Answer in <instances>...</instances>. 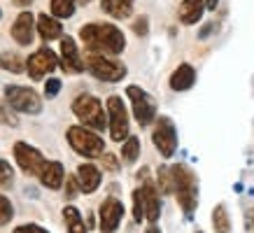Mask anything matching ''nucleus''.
Instances as JSON below:
<instances>
[{
	"label": "nucleus",
	"instance_id": "nucleus-1",
	"mask_svg": "<svg viewBox=\"0 0 254 233\" xmlns=\"http://www.w3.org/2000/svg\"><path fill=\"white\" fill-rule=\"evenodd\" d=\"M79 38L86 45V49L93 54L117 56L122 54L124 47H126V38H124L122 28H117L115 23H86L79 31Z\"/></svg>",
	"mask_w": 254,
	"mask_h": 233
},
{
	"label": "nucleus",
	"instance_id": "nucleus-2",
	"mask_svg": "<svg viewBox=\"0 0 254 233\" xmlns=\"http://www.w3.org/2000/svg\"><path fill=\"white\" fill-rule=\"evenodd\" d=\"M170 179H173V194L177 196V203L187 217H191L196 205H198V179L196 173L185 166V163H175L170 168Z\"/></svg>",
	"mask_w": 254,
	"mask_h": 233
},
{
	"label": "nucleus",
	"instance_id": "nucleus-3",
	"mask_svg": "<svg viewBox=\"0 0 254 233\" xmlns=\"http://www.w3.org/2000/svg\"><path fill=\"white\" fill-rule=\"evenodd\" d=\"M72 112L82 121V126H86V128H91L96 133L108 126V115L103 110V103L91 93H79L72 101Z\"/></svg>",
	"mask_w": 254,
	"mask_h": 233
},
{
	"label": "nucleus",
	"instance_id": "nucleus-4",
	"mask_svg": "<svg viewBox=\"0 0 254 233\" xmlns=\"http://www.w3.org/2000/svg\"><path fill=\"white\" fill-rule=\"evenodd\" d=\"M68 145L79 156L84 159H100V154L105 152V142L96 131L86 128V126H70L68 128Z\"/></svg>",
	"mask_w": 254,
	"mask_h": 233
},
{
	"label": "nucleus",
	"instance_id": "nucleus-5",
	"mask_svg": "<svg viewBox=\"0 0 254 233\" xmlns=\"http://www.w3.org/2000/svg\"><path fill=\"white\" fill-rule=\"evenodd\" d=\"M84 68L100 82H122L126 77V65L122 61L108 58L105 54H93L89 52L84 58Z\"/></svg>",
	"mask_w": 254,
	"mask_h": 233
},
{
	"label": "nucleus",
	"instance_id": "nucleus-6",
	"mask_svg": "<svg viewBox=\"0 0 254 233\" xmlns=\"http://www.w3.org/2000/svg\"><path fill=\"white\" fill-rule=\"evenodd\" d=\"M5 101L9 108H14L21 115H40L42 112V98L31 86L9 84L5 86Z\"/></svg>",
	"mask_w": 254,
	"mask_h": 233
},
{
	"label": "nucleus",
	"instance_id": "nucleus-7",
	"mask_svg": "<svg viewBox=\"0 0 254 233\" xmlns=\"http://www.w3.org/2000/svg\"><path fill=\"white\" fill-rule=\"evenodd\" d=\"M126 96H128V101H131L135 121H138L142 128L152 124V121L156 119V103H154V98H152L145 89H140V86H135V84L126 86Z\"/></svg>",
	"mask_w": 254,
	"mask_h": 233
},
{
	"label": "nucleus",
	"instance_id": "nucleus-8",
	"mask_svg": "<svg viewBox=\"0 0 254 233\" xmlns=\"http://www.w3.org/2000/svg\"><path fill=\"white\" fill-rule=\"evenodd\" d=\"M152 142H154V147L159 149V154L163 159H170L177 152V128L170 116H156L154 119Z\"/></svg>",
	"mask_w": 254,
	"mask_h": 233
},
{
	"label": "nucleus",
	"instance_id": "nucleus-9",
	"mask_svg": "<svg viewBox=\"0 0 254 233\" xmlns=\"http://www.w3.org/2000/svg\"><path fill=\"white\" fill-rule=\"evenodd\" d=\"M138 179L142 184L138 186L140 189V198H142V212H145V219L149 224H156L159 217H161V198H159V189L156 184L149 179V171L142 168L138 173Z\"/></svg>",
	"mask_w": 254,
	"mask_h": 233
},
{
	"label": "nucleus",
	"instance_id": "nucleus-10",
	"mask_svg": "<svg viewBox=\"0 0 254 233\" xmlns=\"http://www.w3.org/2000/svg\"><path fill=\"white\" fill-rule=\"evenodd\" d=\"M108 128L110 135L115 142H124L128 138V112H126V105H124L122 96H110L108 98Z\"/></svg>",
	"mask_w": 254,
	"mask_h": 233
},
{
	"label": "nucleus",
	"instance_id": "nucleus-11",
	"mask_svg": "<svg viewBox=\"0 0 254 233\" xmlns=\"http://www.w3.org/2000/svg\"><path fill=\"white\" fill-rule=\"evenodd\" d=\"M124 203L115 196H108L105 201L100 203L98 208V226H100V233H115L119 229L124 219Z\"/></svg>",
	"mask_w": 254,
	"mask_h": 233
},
{
	"label": "nucleus",
	"instance_id": "nucleus-12",
	"mask_svg": "<svg viewBox=\"0 0 254 233\" xmlns=\"http://www.w3.org/2000/svg\"><path fill=\"white\" fill-rule=\"evenodd\" d=\"M59 68V56L49 49V47H42L38 52H33L28 58H26V70L31 79H42L45 75H49L52 70Z\"/></svg>",
	"mask_w": 254,
	"mask_h": 233
},
{
	"label": "nucleus",
	"instance_id": "nucleus-13",
	"mask_svg": "<svg viewBox=\"0 0 254 233\" xmlns=\"http://www.w3.org/2000/svg\"><path fill=\"white\" fill-rule=\"evenodd\" d=\"M14 159L19 163V168H21L26 175H38L42 171V166H45V156L40 149H35L33 145L28 142H14Z\"/></svg>",
	"mask_w": 254,
	"mask_h": 233
},
{
	"label": "nucleus",
	"instance_id": "nucleus-14",
	"mask_svg": "<svg viewBox=\"0 0 254 233\" xmlns=\"http://www.w3.org/2000/svg\"><path fill=\"white\" fill-rule=\"evenodd\" d=\"M59 65H61L65 72H82L84 70V61L79 56L77 42L72 38H61V58H59Z\"/></svg>",
	"mask_w": 254,
	"mask_h": 233
},
{
	"label": "nucleus",
	"instance_id": "nucleus-15",
	"mask_svg": "<svg viewBox=\"0 0 254 233\" xmlns=\"http://www.w3.org/2000/svg\"><path fill=\"white\" fill-rule=\"evenodd\" d=\"M33 33H35V16L31 12H21L12 23V38L16 45L28 47L33 42Z\"/></svg>",
	"mask_w": 254,
	"mask_h": 233
},
{
	"label": "nucleus",
	"instance_id": "nucleus-16",
	"mask_svg": "<svg viewBox=\"0 0 254 233\" xmlns=\"http://www.w3.org/2000/svg\"><path fill=\"white\" fill-rule=\"evenodd\" d=\"M75 179H77L79 191H82V194H93V191L100 186V182H103V173H100L93 163H82V166L77 168Z\"/></svg>",
	"mask_w": 254,
	"mask_h": 233
},
{
	"label": "nucleus",
	"instance_id": "nucleus-17",
	"mask_svg": "<svg viewBox=\"0 0 254 233\" xmlns=\"http://www.w3.org/2000/svg\"><path fill=\"white\" fill-rule=\"evenodd\" d=\"M40 182L47 186V189H61L63 179H65V171H63L61 161H45L42 171L38 173Z\"/></svg>",
	"mask_w": 254,
	"mask_h": 233
},
{
	"label": "nucleus",
	"instance_id": "nucleus-18",
	"mask_svg": "<svg viewBox=\"0 0 254 233\" xmlns=\"http://www.w3.org/2000/svg\"><path fill=\"white\" fill-rule=\"evenodd\" d=\"M193 84H196V70H193V65L182 63V65H177L173 70V75H170V89L173 91H189Z\"/></svg>",
	"mask_w": 254,
	"mask_h": 233
},
{
	"label": "nucleus",
	"instance_id": "nucleus-19",
	"mask_svg": "<svg viewBox=\"0 0 254 233\" xmlns=\"http://www.w3.org/2000/svg\"><path fill=\"white\" fill-rule=\"evenodd\" d=\"M35 28H38L40 38L45 40V42H52V40L63 35V23L49 14H40L38 19H35Z\"/></svg>",
	"mask_w": 254,
	"mask_h": 233
},
{
	"label": "nucleus",
	"instance_id": "nucleus-20",
	"mask_svg": "<svg viewBox=\"0 0 254 233\" xmlns=\"http://www.w3.org/2000/svg\"><path fill=\"white\" fill-rule=\"evenodd\" d=\"M205 12V2L203 0H182V5L177 9V16L185 26H193L200 21V16Z\"/></svg>",
	"mask_w": 254,
	"mask_h": 233
},
{
	"label": "nucleus",
	"instance_id": "nucleus-21",
	"mask_svg": "<svg viewBox=\"0 0 254 233\" xmlns=\"http://www.w3.org/2000/svg\"><path fill=\"white\" fill-rule=\"evenodd\" d=\"M63 219H65L68 233H86L84 219H82V215H79V210L75 205H65L63 208Z\"/></svg>",
	"mask_w": 254,
	"mask_h": 233
},
{
	"label": "nucleus",
	"instance_id": "nucleus-22",
	"mask_svg": "<svg viewBox=\"0 0 254 233\" xmlns=\"http://www.w3.org/2000/svg\"><path fill=\"white\" fill-rule=\"evenodd\" d=\"M100 7H103V12H108L115 19H126V16H131L133 5L126 2V0H103Z\"/></svg>",
	"mask_w": 254,
	"mask_h": 233
},
{
	"label": "nucleus",
	"instance_id": "nucleus-23",
	"mask_svg": "<svg viewBox=\"0 0 254 233\" xmlns=\"http://www.w3.org/2000/svg\"><path fill=\"white\" fill-rule=\"evenodd\" d=\"M0 68L7 70V72L19 75V72H23V70H26V61H23L16 52H2V54H0Z\"/></svg>",
	"mask_w": 254,
	"mask_h": 233
},
{
	"label": "nucleus",
	"instance_id": "nucleus-24",
	"mask_svg": "<svg viewBox=\"0 0 254 233\" xmlns=\"http://www.w3.org/2000/svg\"><path fill=\"white\" fill-rule=\"evenodd\" d=\"M212 229H215V233L231 231V219H229V212H226V205H224V203H219V205L212 210Z\"/></svg>",
	"mask_w": 254,
	"mask_h": 233
},
{
	"label": "nucleus",
	"instance_id": "nucleus-25",
	"mask_svg": "<svg viewBox=\"0 0 254 233\" xmlns=\"http://www.w3.org/2000/svg\"><path fill=\"white\" fill-rule=\"evenodd\" d=\"M49 9H52L54 19H68L75 14V0H52Z\"/></svg>",
	"mask_w": 254,
	"mask_h": 233
},
{
	"label": "nucleus",
	"instance_id": "nucleus-26",
	"mask_svg": "<svg viewBox=\"0 0 254 233\" xmlns=\"http://www.w3.org/2000/svg\"><path fill=\"white\" fill-rule=\"evenodd\" d=\"M140 156V138L135 135H128L124 140V147H122V159L126 163H135Z\"/></svg>",
	"mask_w": 254,
	"mask_h": 233
},
{
	"label": "nucleus",
	"instance_id": "nucleus-27",
	"mask_svg": "<svg viewBox=\"0 0 254 233\" xmlns=\"http://www.w3.org/2000/svg\"><path fill=\"white\" fill-rule=\"evenodd\" d=\"M14 184V168L5 159H0V189H9Z\"/></svg>",
	"mask_w": 254,
	"mask_h": 233
},
{
	"label": "nucleus",
	"instance_id": "nucleus-28",
	"mask_svg": "<svg viewBox=\"0 0 254 233\" xmlns=\"http://www.w3.org/2000/svg\"><path fill=\"white\" fill-rule=\"evenodd\" d=\"M12 217H14V205H12V201H9L7 196L0 194V226L9 224Z\"/></svg>",
	"mask_w": 254,
	"mask_h": 233
},
{
	"label": "nucleus",
	"instance_id": "nucleus-29",
	"mask_svg": "<svg viewBox=\"0 0 254 233\" xmlns=\"http://www.w3.org/2000/svg\"><path fill=\"white\" fill-rule=\"evenodd\" d=\"M156 182H159V189L163 194H170L173 191V179H170V168L168 166H161L159 173H156Z\"/></svg>",
	"mask_w": 254,
	"mask_h": 233
},
{
	"label": "nucleus",
	"instance_id": "nucleus-30",
	"mask_svg": "<svg viewBox=\"0 0 254 233\" xmlns=\"http://www.w3.org/2000/svg\"><path fill=\"white\" fill-rule=\"evenodd\" d=\"M131 28H133V33H135L138 38H145L147 33H149V19H147L145 14L135 16V19H133V23H131Z\"/></svg>",
	"mask_w": 254,
	"mask_h": 233
},
{
	"label": "nucleus",
	"instance_id": "nucleus-31",
	"mask_svg": "<svg viewBox=\"0 0 254 233\" xmlns=\"http://www.w3.org/2000/svg\"><path fill=\"white\" fill-rule=\"evenodd\" d=\"M133 219L135 222H142L145 219V212H142V198H140V189L133 191Z\"/></svg>",
	"mask_w": 254,
	"mask_h": 233
},
{
	"label": "nucleus",
	"instance_id": "nucleus-32",
	"mask_svg": "<svg viewBox=\"0 0 254 233\" xmlns=\"http://www.w3.org/2000/svg\"><path fill=\"white\" fill-rule=\"evenodd\" d=\"M59 91H61V79H56V77L47 79L45 82V96L47 98H54Z\"/></svg>",
	"mask_w": 254,
	"mask_h": 233
},
{
	"label": "nucleus",
	"instance_id": "nucleus-33",
	"mask_svg": "<svg viewBox=\"0 0 254 233\" xmlns=\"http://www.w3.org/2000/svg\"><path fill=\"white\" fill-rule=\"evenodd\" d=\"M0 124H5V126H16L19 124V119H16L12 112H9L2 103H0Z\"/></svg>",
	"mask_w": 254,
	"mask_h": 233
},
{
	"label": "nucleus",
	"instance_id": "nucleus-34",
	"mask_svg": "<svg viewBox=\"0 0 254 233\" xmlns=\"http://www.w3.org/2000/svg\"><path fill=\"white\" fill-rule=\"evenodd\" d=\"M100 159H103V166H105L108 171H112V173L119 171V161H117L115 154H108V152H103V154H100Z\"/></svg>",
	"mask_w": 254,
	"mask_h": 233
},
{
	"label": "nucleus",
	"instance_id": "nucleus-35",
	"mask_svg": "<svg viewBox=\"0 0 254 233\" xmlns=\"http://www.w3.org/2000/svg\"><path fill=\"white\" fill-rule=\"evenodd\" d=\"M12 233H49V231L42 229L40 224H21V226H16Z\"/></svg>",
	"mask_w": 254,
	"mask_h": 233
},
{
	"label": "nucleus",
	"instance_id": "nucleus-36",
	"mask_svg": "<svg viewBox=\"0 0 254 233\" xmlns=\"http://www.w3.org/2000/svg\"><path fill=\"white\" fill-rule=\"evenodd\" d=\"M77 194H79L77 179H75V177H68V182H65V196H68L70 201H72V198H75Z\"/></svg>",
	"mask_w": 254,
	"mask_h": 233
},
{
	"label": "nucleus",
	"instance_id": "nucleus-37",
	"mask_svg": "<svg viewBox=\"0 0 254 233\" xmlns=\"http://www.w3.org/2000/svg\"><path fill=\"white\" fill-rule=\"evenodd\" d=\"M212 31H215V21H212V23H208V26H205V28L200 31V38H208V35H210V33H212Z\"/></svg>",
	"mask_w": 254,
	"mask_h": 233
},
{
	"label": "nucleus",
	"instance_id": "nucleus-38",
	"mask_svg": "<svg viewBox=\"0 0 254 233\" xmlns=\"http://www.w3.org/2000/svg\"><path fill=\"white\" fill-rule=\"evenodd\" d=\"M12 5H16V7H28L31 0H12Z\"/></svg>",
	"mask_w": 254,
	"mask_h": 233
},
{
	"label": "nucleus",
	"instance_id": "nucleus-39",
	"mask_svg": "<svg viewBox=\"0 0 254 233\" xmlns=\"http://www.w3.org/2000/svg\"><path fill=\"white\" fill-rule=\"evenodd\" d=\"M203 2H205V9H215L219 5V0H203Z\"/></svg>",
	"mask_w": 254,
	"mask_h": 233
},
{
	"label": "nucleus",
	"instance_id": "nucleus-40",
	"mask_svg": "<svg viewBox=\"0 0 254 233\" xmlns=\"http://www.w3.org/2000/svg\"><path fill=\"white\" fill-rule=\"evenodd\" d=\"M145 233H161V231H159V229H156V226L154 224H152V226H149V229H147V231Z\"/></svg>",
	"mask_w": 254,
	"mask_h": 233
},
{
	"label": "nucleus",
	"instance_id": "nucleus-41",
	"mask_svg": "<svg viewBox=\"0 0 254 233\" xmlns=\"http://www.w3.org/2000/svg\"><path fill=\"white\" fill-rule=\"evenodd\" d=\"M250 231H254V212H252V217H250Z\"/></svg>",
	"mask_w": 254,
	"mask_h": 233
},
{
	"label": "nucleus",
	"instance_id": "nucleus-42",
	"mask_svg": "<svg viewBox=\"0 0 254 233\" xmlns=\"http://www.w3.org/2000/svg\"><path fill=\"white\" fill-rule=\"evenodd\" d=\"M126 2H131V5H133V0H126Z\"/></svg>",
	"mask_w": 254,
	"mask_h": 233
},
{
	"label": "nucleus",
	"instance_id": "nucleus-43",
	"mask_svg": "<svg viewBox=\"0 0 254 233\" xmlns=\"http://www.w3.org/2000/svg\"><path fill=\"white\" fill-rule=\"evenodd\" d=\"M193 233H203V231H193Z\"/></svg>",
	"mask_w": 254,
	"mask_h": 233
},
{
	"label": "nucleus",
	"instance_id": "nucleus-44",
	"mask_svg": "<svg viewBox=\"0 0 254 233\" xmlns=\"http://www.w3.org/2000/svg\"><path fill=\"white\" fill-rule=\"evenodd\" d=\"M82 2H89V0H82Z\"/></svg>",
	"mask_w": 254,
	"mask_h": 233
},
{
	"label": "nucleus",
	"instance_id": "nucleus-45",
	"mask_svg": "<svg viewBox=\"0 0 254 233\" xmlns=\"http://www.w3.org/2000/svg\"><path fill=\"white\" fill-rule=\"evenodd\" d=\"M0 14H2V12H0Z\"/></svg>",
	"mask_w": 254,
	"mask_h": 233
}]
</instances>
